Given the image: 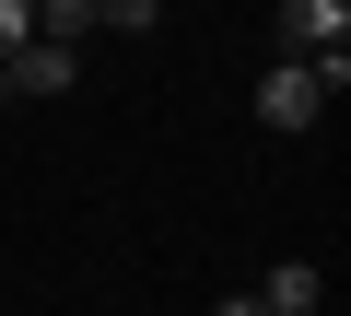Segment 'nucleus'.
Masks as SVG:
<instances>
[{"label": "nucleus", "mask_w": 351, "mask_h": 316, "mask_svg": "<svg viewBox=\"0 0 351 316\" xmlns=\"http://www.w3.org/2000/svg\"><path fill=\"white\" fill-rule=\"evenodd\" d=\"M164 0H94V36H152Z\"/></svg>", "instance_id": "39448f33"}, {"label": "nucleus", "mask_w": 351, "mask_h": 316, "mask_svg": "<svg viewBox=\"0 0 351 316\" xmlns=\"http://www.w3.org/2000/svg\"><path fill=\"white\" fill-rule=\"evenodd\" d=\"M269 36H281V59H304V71L351 82V0H281Z\"/></svg>", "instance_id": "f257e3e1"}, {"label": "nucleus", "mask_w": 351, "mask_h": 316, "mask_svg": "<svg viewBox=\"0 0 351 316\" xmlns=\"http://www.w3.org/2000/svg\"><path fill=\"white\" fill-rule=\"evenodd\" d=\"M0 71H12V106H24V94H71V82H82V47H47V36H36V47H12Z\"/></svg>", "instance_id": "7ed1b4c3"}, {"label": "nucleus", "mask_w": 351, "mask_h": 316, "mask_svg": "<svg viewBox=\"0 0 351 316\" xmlns=\"http://www.w3.org/2000/svg\"><path fill=\"white\" fill-rule=\"evenodd\" d=\"M0 106H12V71H0Z\"/></svg>", "instance_id": "6e6552de"}, {"label": "nucleus", "mask_w": 351, "mask_h": 316, "mask_svg": "<svg viewBox=\"0 0 351 316\" xmlns=\"http://www.w3.org/2000/svg\"><path fill=\"white\" fill-rule=\"evenodd\" d=\"M12 47H36V0H0V59Z\"/></svg>", "instance_id": "423d86ee"}, {"label": "nucleus", "mask_w": 351, "mask_h": 316, "mask_svg": "<svg viewBox=\"0 0 351 316\" xmlns=\"http://www.w3.org/2000/svg\"><path fill=\"white\" fill-rule=\"evenodd\" d=\"M258 304H269V316H316V304H328V269H316V258H269V269H258Z\"/></svg>", "instance_id": "20e7f679"}, {"label": "nucleus", "mask_w": 351, "mask_h": 316, "mask_svg": "<svg viewBox=\"0 0 351 316\" xmlns=\"http://www.w3.org/2000/svg\"><path fill=\"white\" fill-rule=\"evenodd\" d=\"M328 94H339L328 71H304V59H269V71H258V129H281V141H293V129H316V117H328Z\"/></svg>", "instance_id": "f03ea898"}, {"label": "nucleus", "mask_w": 351, "mask_h": 316, "mask_svg": "<svg viewBox=\"0 0 351 316\" xmlns=\"http://www.w3.org/2000/svg\"><path fill=\"white\" fill-rule=\"evenodd\" d=\"M211 316H269V304H258V293H223V304H211Z\"/></svg>", "instance_id": "0eeeda50"}]
</instances>
